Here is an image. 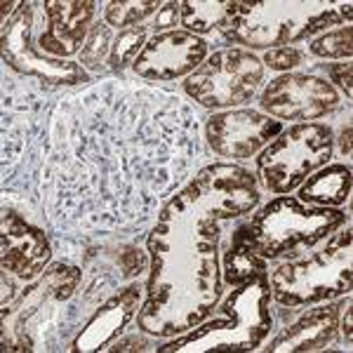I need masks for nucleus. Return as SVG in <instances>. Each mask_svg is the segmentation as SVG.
I'll list each match as a JSON object with an SVG mask.
<instances>
[{
    "instance_id": "f257e3e1",
    "label": "nucleus",
    "mask_w": 353,
    "mask_h": 353,
    "mask_svg": "<svg viewBox=\"0 0 353 353\" xmlns=\"http://www.w3.org/2000/svg\"><path fill=\"white\" fill-rule=\"evenodd\" d=\"M252 172L236 165H208L158 217L149 245L153 273L139 327L158 337L186 332L219 301L221 221L257 205Z\"/></svg>"
},
{
    "instance_id": "f03ea898",
    "label": "nucleus",
    "mask_w": 353,
    "mask_h": 353,
    "mask_svg": "<svg viewBox=\"0 0 353 353\" xmlns=\"http://www.w3.org/2000/svg\"><path fill=\"white\" fill-rule=\"evenodd\" d=\"M346 214L330 208H309L294 198H276L259 210L248 224L250 241L261 257L297 254L301 248H313L330 231L339 229Z\"/></svg>"
},
{
    "instance_id": "7ed1b4c3",
    "label": "nucleus",
    "mask_w": 353,
    "mask_h": 353,
    "mask_svg": "<svg viewBox=\"0 0 353 353\" xmlns=\"http://www.w3.org/2000/svg\"><path fill=\"white\" fill-rule=\"evenodd\" d=\"M351 288V229L337 233L327 248L311 257L283 264L273 273L271 290L278 304L306 306L349 292Z\"/></svg>"
},
{
    "instance_id": "20e7f679",
    "label": "nucleus",
    "mask_w": 353,
    "mask_h": 353,
    "mask_svg": "<svg viewBox=\"0 0 353 353\" xmlns=\"http://www.w3.org/2000/svg\"><path fill=\"white\" fill-rule=\"evenodd\" d=\"M327 8V3H231L221 31L226 41L250 48H285L313 36Z\"/></svg>"
},
{
    "instance_id": "39448f33",
    "label": "nucleus",
    "mask_w": 353,
    "mask_h": 353,
    "mask_svg": "<svg viewBox=\"0 0 353 353\" xmlns=\"http://www.w3.org/2000/svg\"><path fill=\"white\" fill-rule=\"evenodd\" d=\"M269 301L271 283L261 273L226 299V304L221 306L224 316L208 323L201 332H193L184 339H176L174 344L163 346L161 351H214L224 332H233V351L254 349V344H259L271 330Z\"/></svg>"
},
{
    "instance_id": "423d86ee",
    "label": "nucleus",
    "mask_w": 353,
    "mask_h": 353,
    "mask_svg": "<svg viewBox=\"0 0 353 353\" xmlns=\"http://www.w3.org/2000/svg\"><path fill=\"white\" fill-rule=\"evenodd\" d=\"M334 137L330 125L299 123L285 130L261 151L257 170L271 193H290L332 156Z\"/></svg>"
},
{
    "instance_id": "0eeeda50",
    "label": "nucleus",
    "mask_w": 353,
    "mask_h": 353,
    "mask_svg": "<svg viewBox=\"0 0 353 353\" xmlns=\"http://www.w3.org/2000/svg\"><path fill=\"white\" fill-rule=\"evenodd\" d=\"M264 81V64L248 50H219L186 78L184 92L205 109L243 106Z\"/></svg>"
},
{
    "instance_id": "6e6552de",
    "label": "nucleus",
    "mask_w": 353,
    "mask_h": 353,
    "mask_svg": "<svg viewBox=\"0 0 353 353\" xmlns=\"http://www.w3.org/2000/svg\"><path fill=\"white\" fill-rule=\"evenodd\" d=\"M36 31V8L24 5L14 12L12 19L3 26V59L21 76H31L50 85H81L90 83V76L83 66L66 59L43 54L33 45Z\"/></svg>"
},
{
    "instance_id": "1a4fd4ad",
    "label": "nucleus",
    "mask_w": 353,
    "mask_h": 353,
    "mask_svg": "<svg viewBox=\"0 0 353 353\" xmlns=\"http://www.w3.org/2000/svg\"><path fill=\"white\" fill-rule=\"evenodd\" d=\"M261 109L276 121H318L339 106V94L325 78L309 73H285L261 92Z\"/></svg>"
},
{
    "instance_id": "9d476101",
    "label": "nucleus",
    "mask_w": 353,
    "mask_h": 353,
    "mask_svg": "<svg viewBox=\"0 0 353 353\" xmlns=\"http://www.w3.org/2000/svg\"><path fill=\"white\" fill-rule=\"evenodd\" d=\"M283 130V123L259 111H221L208 121L205 134L212 151L221 158L245 161L271 144Z\"/></svg>"
},
{
    "instance_id": "9b49d317",
    "label": "nucleus",
    "mask_w": 353,
    "mask_h": 353,
    "mask_svg": "<svg viewBox=\"0 0 353 353\" xmlns=\"http://www.w3.org/2000/svg\"><path fill=\"white\" fill-rule=\"evenodd\" d=\"M208 54V43L189 31H163L156 33L139 57L132 61V68L139 78L156 83H170L181 76H189L203 64Z\"/></svg>"
},
{
    "instance_id": "f8f14e48",
    "label": "nucleus",
    "mask_w": 353,
    "mask_h": 353,
    "mask_svg": "<svg viewBox=\"0 0 353 353\" xmlns=\"http://www.w3.org/2000/svg\"><path fill=\"white\" fill-rule=\"evenodd\" d=\"M94 3H43V17L45 24L36 33V48L43 54L64 59L73 57L83 48L90 36V24L94 17Z\"/></svg>"
},
{
    "instance_id": "ddd939ff",
    "label": "nucleus",
    "mask_w": 353,
    "mask_h": 353,
    "mask_svg": "<svg viewBox=\"0 0 353 353\" xmlns=\"http://www.w3.org/2000/svg\"><path fill=\"white\" fill-rule=\"evenodd\" d=\"M50 241L45 231L28 224L17 212L3 214V271L17 278L33 281L50 261Z\"/></svg>"
},
{
    "instance_id": "4468645a",
    "label": "nucleus",
    "mask_w": 353,
    "mask_h": 353,
    "mask_svg": "<svg viewBox=\"0 0 353 353\" xmlns=\"http://www.w3.org/2000/svg\"><path fill=\"white\" fill-rule=\"evenodd\" d=\"M137 304H139V288L137 285L123 290L116 297H111L88 321V325H85V330L81 332V337L76 339L73 349L76 351L101 349L106 341H111L118 332H123V327L128 325V321L132 318Z\"/></svg>"
},
{
    "instance_id": "2eb2a0df",
    "label": "nucleus",
    "mask_w": 353,
    "mask_h": 353,
    "mask_svg": "<svg viewBox=\"0 0 353 353\" xmlns=\"http://www.w3.org/2000/svg\"><path fill=\"white\" fill-rule=\"evenodd\" d=\"M339 304H327L323 309H313L299 318L294 325L283 330L266 346V351H316L325 346L337 332Z\"/></svg>"
},
{
    "instance_id": "dca6fc26",
    "label": "nucleus",
    "mask_w": 353,
    "mask_h": 353,
    "mask_svg": "<svg viewBox=\"0 0 353 353\" xmlns=\"http://www.w3.org/2000/svg\"><path fill=\"white\" fill-rule=\"evenodd\" d=\"M351 193V170L346 165H327L309 176L304 186L299 189V201L304 205H344Z\"/></svg>"
},
{
    "instance_id": "f3484780",
    "label": "nucleus",
    "mask_w": 353,
    "mask_h": 353,
    "mask_svg": "<svg viewBox=\"0 0 353 353\" xmlns=\"http://www.w3.org/2000/svg\"><path fill=\"white\" fill-rule=\"evenodd\" d=\"M266 271V259L254 250L252 241H250L248 226L241 229L233 236L224 254V278L231 285H245L248 281L261 276Z\"/></svg>"
},
{
    "instance_id": "a211bd4d",
    "label": "nucleus",
    "mask_w": 353,
    "mask_h": 353,
    "mask_svg": "<svg viewBox=\"0 0 353 353\" xmlns=\"http://www.w3.org/2000/svg\"><path fill=\"white\" fill-rule=\"evenodd\" d=\"M231 3H179V19L189 33H210L221 28Z\"/></svg>"
},
{
    "instance_id": "6ab92c4d",
    "label": "nucleus",
    "mask_w": 353,
    "mask_h": 353,
    "mask_svg": "<svg viewBox=\"0 0 353 353\" xmlns=\"http://www.w3.org/2000/svg\"><path fill=\"white\" fill-rule=\"evenodd\" d=\"M146 36H149V28L146 26H132V28H123V31L113 33L111 57H109L111 71H123L130 61H134L141 50H144Z\"/></svg>"
},
{
    "instance_id": "aec40b11",
    "label": "nucleus",
    "mask_w": 353,
    "mask_h": 353,
    "mask_svg": "<svg viewBox=\"0 0 353 353\" xmlns=\"http://www.w3.org/2000/svg\"><path fill=\"white\" fill-rule=\"evenodd\" d=\"M111 43H113V31L106 21H97L90 28V36L85 41L81 64L90 71H104L109 68V57H111Z\"/></svg>"
},
{
    "instance_id": "412c9836",
    "label": "nucleus",
    "mask_w": 353,
    "mask_h": 353,
    "mask_svg": "<svg viewBox=\"0 0 353 353\" xmlns=\"http://www.w3.org/2000/svg\"><path fill=\"white\" fill-rule=\"evenodd\" d=\"M163 5L151 0V3H139V0H130V3H109L104 10V19L109 26H116L118 31L123 28L139 26V21H144L146 17L158 12Z\"/></svg>"
},
{
    "instance_id": "4be33fe9",
    "label": "nucleus",
    "mask_w": 353,
    "mask_h": 353,
    "mask_svg": "<svg viewBox=\"0 0 353 353\" xmlns=\"http://www.w3.org/2000/svg\"><path fill=\"white\" fill-rule=\"evenodd\" d=\"M353 28L341 26L337 31L323 33L321 38L311 43V54L321 57V59H349L353 52Z\"/></svg>"
},
{
    "instance_id": "5701e85b",
    "label": "nucleus",
    "mask_w": 353,
    "mask_h": 353,
    "mask_svg": "<svg viewBox=\"0 0 353 353\" xmlns=\"http://www.w3.org/2000/svg\"><path fill=\"white\" fill-rule=\"evenodd\" d=\"M304 61V52L292 45H285V48H273L264 54V64L273 68V71H290V68L299 66Z\"/></svg>"
},
{
    "instance_id": "b1692460",
    "label": "nucleus",
    "mask_w": 353,
    "mask_h": 353,
    "mask_svg": "<svg viewBox=\"0 0 353 353\" xmlns=\"http://www.w3.org/2000/svg\"><path fill=\"white\" fill-rule=\"evenodd\" d=\"M327 76L332 83H337L341 90L346 92V97L351 99L353 90H351V76H353V64H327Z\"/></svg>"
},
{
    "instance_id": "393cba45",
    "label": "nucleus",
    "mask_w": 353,
    "mask_h": 353,
    "mask_svg": "<svg viewBox=\"0 0 353 353\" xmlns=\"http://www.w3.org/2000/svg\"><path fill=\"white\" fill-rule=\"evenodd\" d=\"M176 17H179V3H168L158 10L156 17V31H165L170 26H176Z\"/></svg>"
},
{
    "instance_id": "a878e982",
    "label": "nucleus",
    "mask_w": 353,
    "mask_h": 353,
    "mask_svg": "<svg viewBox=\"0 0 353 353\" xmlns=\"http://www.w3.org/2000/svg\"><path fill=\"white\" fill-rule=\"evenodd\" d=\"M146 341L144 339H123V341H118L116 346H111L109 351H144L146 349Z\"/></svg>"
},
{
    "instance_id": "bb28decb",
    "label": "nucleus",
    "mask_w": 353,
    "mask_h": 353,
    "mask_svg": "<svg viewBox=\"0 0 353 353\" xmlns=\"http://www.w3.org/2000/svg\"><path fill=\"white\" fill-rule=\"evenodd\" d=\"M341 156L349 158L351 156V125H346L344 130H341Z\"/></svg>"
},
{
    "instance_id": "cd10ccee",
    "label": "nucleus",
    "mask_w": 353,
    "mask_h": 353,
    "mask_svg": "<svg viewBox=\"0 0 353 353\" xmlns=\"http://www.w3.org/2000/svg\"><path fill=\"white\" fill-rule=\"evenodd\" d=\"M344 334H346V341H351V306H346V316H344Z\"/></svg>"
},
{
    "instance_id": "c85d7f7f",
    "label": "nucleus",
    "mask_w": 353,
    "mask_h": 353,
    "mask_svg": "<svg viewBox=\"0 0 353 353\" xmlns=\"http://www.w3.org/2000/svg\"><path fill=\"white\" fill-rule=\"evenodd\" d=\"M17 5H19V3H8V0L3 3V26L8 24V14H12V12H14Z\"/></svg>"
}]
</instances>
